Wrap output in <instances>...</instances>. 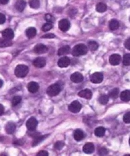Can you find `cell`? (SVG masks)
<instances>
[{
    "label": "cell",
    "mask_w": 130,
    "mask_h": 156,
    "mask_svg": "<svg viewBox=\"0 0 130 156\" xmlns=\"http://www.w3.org/2000/svg\"><path fill=\"white\" fill-rule=\"evenodd\" d=\"M88 52V48L84 44H78L76 45L74 48H73L72 50V55L73 56H83L86 54Z\"/></svg>",
    "instance_id": "cell-1"
},
{
    "label": "cell",
    "mask_w": 130,
    "mask_h": 156,
    "mask_svg": "<svg viewBox=\"0 0 130 156\" xmlns=\"http://www.w3.org/2000/svg\"><path fill=\"white\" fill-rule=\"evenodd\" d=\"M61 84H60L59 83H55L49 86L47 88V93L51 97L56 96V95H57L61 92Z\"/></svg>",
    "instance_id": "cell-2"
},
{
    "label": "cell",
    "mask_w": 130,
    "mask_h": 156,
    "mask_svg": "<svg viewBox=\"0 0 130 156\" xmlns=\"http://www.w3.org/2000/svg\"><path fill=\"white\" fill-rule=\"evenodd\" d=\"M14 73L18 78H24L29 73V67L25 65H18L15 69Z\"/></svg>",
    "instance_id": "cell-3"
},
{
    "label": "cell",
    "mask_w": 130,
    "mask_h": 156,
    "mask_svg": "<svg viewBox=\"0 0 130 156\" xmlns=\"http://www.w3.org/2000/svg\"><path fill=\"white\" fill-rule=\"evenodd\" d=\"M103 74L101 72H95L90 76V81L93 83L99 84L103 82Z\"/></svg>",
    "instance_id": "cell-4"
},
{
    "label": "cell",
    "mask_w": 130,
    "mask_h": 156,
    "mask_svg": "<svg viewBox=\"0 0 130 156\" xmlns=\"http://www.w3.org/2000/svg\"><path fill=\"white\" fill-rule=\"evenodd\" d=\"M82 108V105L78 101H74L69 106V110L72 113H78Z\"/></svg>",
    "instance_id": "cell-5"
},
{
    "label": "cell",
    "mask_w": 130,
    "mask_h": 156,
    "mask_svg": "<svg viewBox=\"0 0 130 156\" xmlns=\"http://www.w3.org/2000/svg\"><path fill=\"white\" fill-rule=\"evenodd\" d=\"M38 125V121L34 117L29 118L26 122V127L31 131H34Z\"/></svg>",
    "instance_id": "cell-6"
},
{
    "label": "cell",
    "mask_w": 130,
    "mask_h": 156,
    "mask_svg": "<svg viewBox=\"0 0 130 156\" xmlns=\"http://www.w3.org/2000/svg\"><path fill=\"white\" fill-rule=\"evenodd\" d=\"M70 27V22L67 19H62L59 22V29L61 31L65 32L68 31Z\"/></svg>",
    "instance_id": "cell-7"
},
{
    "label": "cell",
    "mask_w": 130,
    "mask_h": 156,
    "mask_svg": "<svg viewBox=\"0 0 130 156\" xmlns=\"http://www.w3.org/2000/svg\"><path fill=\"white\" fill-rule=\"evenodd\" d=\"M34 51H35L36 54H45L47 52L48 48L43 44H37L36 45L35 48H34Z\"/></svg>",
    "instance_id": "cell-8"
},
{
    "label": "cell",
    "mask_w": 130,
    "mask_h": 156,
    "mask_svg": "<svg viewBox=\"0 0 130 156\" xmlns=\"http://www.w3.org/2000/svg\"><path fill=\"white\" fill-rule=\"evenodd\" d=\"M1 35H2L3 39H7V40H11V39H12L14 37V31L10 29H5L4 31H2Z\"/></svg>",
    "instance_id": "cell-9"
},
{
    "label": "cell",
    "mask_w": 130,
    "mask_h": 156,
    "mask_svg": "<svg viewBox=\"0 0 130 156\" xmlns=\"http://www.w3.org/2000/svg\"><path fill=\"white\" fill-rule=\"evenodd\" d=\"M57 64L58 66H59L60 68H66L70 64V60L68 57L65 56V57L60 58L59 61H58Z\"/></svg>",
    "instance_id": "cell-10"
},
{
    "label": "cell",
    "mask_w": 130,
    "mask_h": 156,
    "mask_svg": "<svg viewBox=\"0 0 130 156\" xmlns=\"http://www.w3.org/2000/svg\"><path fill=\"white\" fill-rule=\"evenodd\" d=\"M83 76L82 74L80 72H74L71 75L70 79L72 82H75V83H79L81 82L83 80Z\"/></svg>",
    "instance_id": "cell-11"
},
{
    "label": "cell",
    "mask_w": 130,
    "mask_h": 156,
    "mask_svg": "<svg viewBox=\"0 0 130 156\" xmlns=\"http://www.w3.org/2000/svg\"><path fill=\"white\" fill-rule=\"evenodd\" d=\"M33 65L37 68H43L46 65V60L44 58H37V59H35L33 62Z\"/></svg>",
    "instance_id": "cell-12"
},
{
    "label": "cell",
    "mask_w": 130,
    "mask_h": 156,
    "mask_svg": "<svg viewBox=\"0 0 130 156\" xmlns=\"http://www.w3.org/2000/svg\"><path fill=\"white\" fill-rule=\"evenodd\" d=\"M78 95L80 97H82V98L90 99H92V93L90 90L86 89H84V90H82V91L79 92Z\"/></svg>",
    "instance_id": "cell-13"
},
{
    "label": "cell",
    "mask_w": 130,
    "mask_h": 156,
    "mask_svg": "<svg viewBox=\"0 0 130 156\" xmlns=\"http://www.w3.org/2000/svg\"><path fill=\"white\" fill-rule=\"evenodd\" d=\"M121 58L119 54H113L112 56H111L110 58H109V62H110L111 64L113 66H117L119 64Z\"/></svg>",
    "instance_id": "cell-14"
},
{
    "label": "cell",
    "mask_w": 130,
    "mask_h": 156,
    "mask_svg": "<svg viewBox=\"0 0 130 156\" xmlns=\"http://www.w3.org/2000/svg\"><path fill=\"white\" fill-rule=\"evenodd\" d=\"M83 151L86 153H92L95 151V145L92 143H87L83 147Z\"/></svg>",
    "instance_id": "cell-15"
},
{
    "label": "cell",
    "mask_w": 130,
    "mask_h": 156,
    "mask_svg": "<svg viewBox=\"0 0 130 156\" xmlns=\"http://www.w3.org/2000/svg\"><path fill=\"white\" fill-rule=\"evenodd\" d=\"M28 90H29V92L31 93H35L36 92L38 91L39 89V84L36 82H29V84H28Z\"/></svg>",
    "instance_id": "cell-16"
},
{
    "label": "cell",
    "mask_w": 130,
    "mask_h": 156,
    "mask_svg": "<svg viewBox=\"0 0 130 156\" xmlns=\"http://www.w3.org/2000/svg\"><path fill=\"white\" fill-rule=\"evenodd\" d=\"M84 137V134L83 133L82 131L81 130H76V131L73 132V138L74 139L77 141H80L82 140Z\"/></svg>",
    "instance_id": "cell-17"
},
{
    "label": "cell",
    "mask_w": 130,
    "mask_h": 156,
    "mask_svg": "<svg viewBox=\"0 0 130 156\" xmlns=\"http://www.w3.org/2000/svg\"><path fill=\"white\" fill-rule=\"evenodd\" d=\"M26 5V3L24 0H18V1L15 4V7H16V10L19 12H22L24 10Z\"/></svg>",
    "instance_id": "cell-18"
},
{
    "label": "cell",
    "mask_w": 130,
    "mask_h": 156,
    "mask_svg": "<svg viewBox=\"0 0 130 156\" xmlns=\"http://www.w3.org/2000/svg\"><path fill=\"white\" fill-rule=\"evenodd\" d=\"M37 35V29L34 27H30L26 31V35L28 38L32 39Z\"/></svg>",
    "instance_id": "cell-19"
},
{
    "label": "cell",
    "mask_w": 130,
    "mask_h": 156,
    "mask_svg": "<svg viewBox=\"0 0 130 156\" xmlns=\"http://www.w3.org/2000/svg\"><path fill=\"white\" fill-rule=\"evenodd\" d=\"M70 52V47L69 46H65L62 47L58 50L57 55L58 56H63L66 55V54H68Z\"/></svg>",
    "instance_id": "cell-20"
},
{
    "label": "cell",
    "mask_w": 130,
    "mask_h": 156,
    "mask_svg": "<svg viewBox=\"0 0 130 156\" xmlns=\"http://www.w3.org/2000/svg\"><path fill=\"white\" fill-rule=\"evenodd\" d=\"M15 130H16V125L14 123H12V122L7 123L6 127H5V131H6L7 133H8V134H13L14 133Z\"/></svg>",
    "instance_id": "cell-21"
},
{
    "label": "cell",
    "mask_w": 130,
    "mask_h": 156,
    "mask_svg": "<svg viewBox=\"0 0 130 156\" xmlns=\"http://www.w3.org/2000/svg\"><path fill=\"white\" fill-rule=\"evenodd\" d=\"M120 98L122 101H129L130 99V91L129 90H125L122 92L120 95Z\"/></svg>",
    "instance_id": "cell-22"
},
{
    "label": "cell",
    "mask_w": 130,
    "mask_h": 156,
    "mask_svg": "<svg viewBox=\"0 0 130 156\" xmlns=\"http://www.w3.org/2000/svg\"><path fill=\"white\" fill-rule=\"evenodd\" d=\"M119 27V22L115 19H113L110 21L109 23V28L111 31H115Z\"/></svg>",
    "instance_id": "cell-23"
},
{
    "label": "cell",
    "mask_w": 130,
    "mask_h": 156,
    "mask_svg": "<svg viewBox=\"0 0 130 156\" xmlns=\"http://www.w3.org/2000/svg\"><path fill=\"white\" fill-rule=\"evenodd\" d=\"M107 5L105 4V3H102V2L98 3V4L97 5V7H96V10H97L98 12H100V13L105 12V11L107 10Z\"/></svg>",
    "instance_id": "cell-24"
},
{
    "label": "cell",
    "mask_w": 130,
    "mask_h": 156,
    "mask_svg": "<svg viewBox=\"0 0 130 156\" xmlns=\"http://www.w3.org/2000/svg\"><path fill=\"white\" fill-rule=\"evenodd\" d=\"M12 45V41L7 39L0 38V48H6V47L11 46Z\"/></svg>",
    "instance_id": "cell-25"
},
{
    "label": "cell",
    "mask_w": 130,
    "mask_h": 156,
    "mask_svg": "<svg viewBox=\"0 0 130 156\" xmlns=\"http://www.w3.org/2000/svg\"><path fill=\"white\" fill-rule=\"evenodd\" d=\"M88 48L92 52H95L99 48V44L94 41H90L88 43Z\"/></svg>",
    "instance_id": "cell-26"
},
{
    "label": "cell",
    "mask_w": 130,
    "mask_h": 156,
    "mask_svg": "<svg viewBox=\"0 0 130 156\" xmlns=\"http://www.w3.org/2000/svg\"><path fill=\"white\" fill-rule=\"evenodd\" d=\"M95 134L97 137H103L105 134V128H103L102 127H97V129H95Z\"/></svg>",
    "instance_id": "cell-27"
},
{
    "label": "cell",
    "mask_w": 130,
    "mask_h": 156,
    "mask_svg": "<svg viewBox=\"0 0 130 156\" xmlns=\"http://www.w3.org/2000/svg\"><path fill=\"white\" fill-rule=\"evenodd\" d=\"M29 5L33 9H38L40 7V1L39 0H30Z\"/></svg>",
    "instance_id": "cell-28"
},
{
    "label": "cell",
    "mask_w": 130,
    "mask_h": 156,
    "mask_svg": "<svg viewBox=\"0 0 130 156\" xmlns=\"http://www.w3.org/2000/svg\"><path fill=\"white\" fill-rule=\"evenodd\" d=\"M99 101L101 104H103V105L107 104L109 101V96L107 95H105V94L104 95H101L99 98Z\"/></svg>",
    "instance_id": "cell-29"
},
{
    "label": "cell",
    "mask_w": 130,
    "mask_h": 156,
    "mask_svg": "<svg viewBox=\"0 0 130 156\" xmlns=\"http://www.w3.org/2000/svg\"><path fill=\"white\" fill-rule=\"evenodd\" d=\"M45 137L46 136H38L35 138H34V141L33 142V146L35 147L36 145H38L41 141H43L45 139Z\"/></svg>",
    "instance_id": "cell-30"
},
{
    "label": "cell",
    "mask_w": 130,
    "mask_h": 156,
    "mask_svg": "<svg viewBox=\"0 0 130 156\" xmlns=\"http://www.w3.org/2000/svg\"><path fill=\"white\" fill-rule=\"evenodd\" d=\"M119 90L118 88H115L110 92V93H109V97H111V98L115 99L116 98H117L118 95H119Z\"/></svg>",
    "instance_id": "cell-31"
},
{
    "label": "cell",
    "mask_w": 130,
    "mask_h": 156,
    "mask_svg": "<svg viewBox=\"0 0 130 156\" xmlns=\"http://www.w3.org/2000/svg\"><path fill=\"white\" fill-rule=\"evenodd\" d=\"M52 28H53V24L51 23V22H47V23H45L44 25L43 26L42 31L44 32H47L51 29Z\"/></svg>",
    "instance_id": "cell-32"
},
{
    "label": "cell",
    "mask_w": 130,
    "mask_h": 156,
    "mask_svg": "<svg viewBox=\"0 0 130 156\" xmlns=\"http://www.w3.org/2000/svg\"><path fill=\"white\" fill-rule=\"evenodd\" d=\"M22 101V97L20 96H15L14 97V98L12 99V103L13 106H16L17 105H18L19 103L21 102Z\"/></svg>",
    "instance_id": "cell-33"
},
{
    "label": "cell",
    "mask_w": 130,
    "mask_h": 156,
    "mask_svg": "<svg viewBox=\"0 0 130 156\" xmlns=\"http://www.w3.org/2000/svg\"><path fill=\"white\" fill-rule=\"evenodd\" d=\"M123 63L125 66H129L130 64V55H129V54H125V55L123 56Z\"/></svg>",
    "instance_id": "cell-34"
},
{
    "label": "cell",
    "mask_w": 130,
    "mask_h": 156,
    "mask_svg": "<svg viewBox=\"0 0 130 156\" xmlns=\"http://www.w3.org/2000/svg\"><path fill=\"white\" fill-rule=\"evenodd\" d=\"M45 20H46V21L47 22H51V23H52V22L55 21L54 17L49 14L45 15Z\"/></svg>",
    "instance_id": "cell-35"
},
{
    "label": "cell",
    "mask_w": 130,
    "mask_h": 156,
    "mask_svg": "<svg viewBox=\"0 0 130 156\" xmlns=\"http://www.w3.org/2000/svg\"><path fill=\"white\" fill-rule=\"evenodd\" d=\"M63 146H64V143L63 142H61V141H58L55 144V148L58 150L61 149L63 147Z\"/></svg>",
    "instance_id": "cell-36"
},
{
    "label": "cell",
    "mask_w": 130,
    "mask_h": 156,
    "mask_svg": "<svg viewBox=\"0 0 130 156\" xmlns=\"http://www.w3.org/2000/svg\"><path fill=\"white\" fill-rule=\"evenodd\" d=\"M123 121L124 123L126 124H129L130 123V113L127 112V114H125L123 117Z\"/></svg>",
    "instance_id": "cell-37"
},
{
    "label": "cell",
    "mask_w": 130,
    "mask_h": 156,
    "mask_svg": "<svg viewBox=\"0 0 130 156\" xmlns=\"http://www.w3.org/2000/svg\"><path fill=\"white\" fill-rule=\"evenodd\" d=\"M55 35L54 34H52V33L46 34V35L42 36V38H43V39H53V38H55Z\"/></svg>",
    "instance_id": "cell-38"
},
{
    "label": "cell",
    "mask_w": 130,
    "mask_h": 156,
    "mask_svg": "<svg viewBox=\"0 0 130 156\" xmlns=\"http://www.w3.org/2000/svg\"><path fill=\"white\" fill-rule=\"evenodd\" d=\"M107 153V150L105 148H101V149H99V153L100 154V155H106Z\"/></svg>",
    "instance_id": "cell-39"
},
{
    "label": "cell",
    "mask_w": 130,
    "mask_h": 156,
    "mask_svg": "<svg viewBox=\"0 0 130 156\" xmlns=\"http://www.w3.org/2000/svg\"><path fill=\"white\" fill-rule=\"evenodd\" d=\"M5 22V15L2 14V13H0V24H2Z\"/></svg>",
    "instance_id": "cell-40"
},
{
    "label": "cell",
    "mask_w": 130,
    "mask_h": 156,
    "mask_svg": "<svg viewBox=\"0 0 130 156\" xmlns=\"http://www.w3.org/2000/svg\"><path fill=\"white\" fill-rule=\"evenodd\" d=\"M37 156H48L49 153L47 151H41L37 153Z\"/></svg>",
    "instance_id": "cell-41"
},
{
    "label": "cell",
    "mask_w": 130,
    "mask_h": 156,
    "mask_svg": "<svg viewBox=\"0 0 130 156\" xmlns=\"http://www.w3.org/2000/svg\"><path fill=\"white\" fill-rule=\"evenodd\" d=\"M125 47L128 50H130V39H127L125 42Z\"/></svg>",
    "instance_id": "cell-42"
},
{
    "label": "cell",
    "mask_w": 130,
    "mask_h": 156,
    "mask_svg": "<svg viewBox=\"0 0 130 156\" xmlns=\"http://www.w3.org/2000/svg\"><path fill=\"white\" fill-rule=\"evenodd\" d=\"M4 112V107L3 106V105L0 104V116H1Z\"/></svg>",
    "instance_id": "cell-43"
},
{
    "label": "cell",
    "mask_w": 130,
    "mask_h": 156,
    "mask_svg": "<svg viewBox=\"0 0 130 156\" xmlns=\"http://www.w3.org/2000/svg\"><path fill=\"white\" fill-rule=\"evenodd\" d=\"M8 1H9V0H0V3L3 5L7 4V3H8Z\"/></svg>",
    "instance_id": "cell-44"
},
{
    "label": "cell",
    "mask_w": 130,
    "mask_h": 156,
    "mask_svg": "<svg viewBox=\"0 0 130 156\" xmlns=\"http://www.w3.org/2000/svg\"><path fill=\"white\" fill-rule=\"evenodd\" d=\"M3 80H1L0 79V88L1 87V86H2L3 85Z\"/></svg>",
    "instance_id": "cell-45"
}]
</instances>
